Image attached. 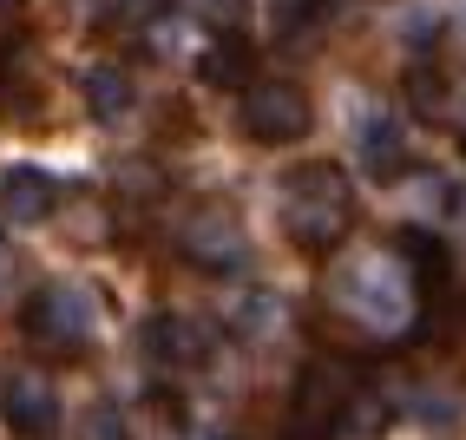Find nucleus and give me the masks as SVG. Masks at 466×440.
I'll list each match as a JSON object with an SVG mask.
<instances>
[{
    "label": "nucleus",
    "instance_id": "nucleus-4",
    "mask_svg": "<svg viewBox=\"0 0 466 440\" xmlns=\"http://www.w3.org/2000/svg\"><path fill=\"white\" fill-rule=\"evenodd\" d=\"M177 250L198 270L230 276V270H243V257H250V237H243V217L230 204H198V210H184V224H177Z\"/></svg>",
    "mask_w": 466,
    "mask_h": 440
},
{
    "label": "nucleus",
    "instance_id": "nucleus-1",
    "mask_svg": "<svg viewBox=\"0 0 466 440\" xmlns=\"http://www.w3.org/2000/svg\"><path fill=\"white\" fill-rule=\"evenodd\" d=\"M276 217H283V230L296 250H335L341 237H349L355 224V184L341 165H296L283 178V204H276Z\"/></svg>",
    "mask_w": 466,
    "mask_h": 440
},
{
    "label": "nucleus",
    "instance_id": "nucleus-16",
    "mask_svg": "<svg viewBox=\"0 0 466 440\" xmlns=\"http://www.w3.org/2000/svg\"><path fill=\"white\" fill-rule=\"evenodd\" d=\"M414 106H420V112L441 106V79H433V67H420V73H414Z\"/></svg>",
    "mask_w": 466,
    "mask_h": 440
},
{
    "label": "nucleus",
    "instance_id": "nucleus-20",
    "mask_svg": "<svg viewBox=\"0 0 466 440\" xmlns=\"http://www.w3.org/2000/svg\"><path fill=\"white\" fill-rule=\"evenodd\" d=\"M460 138H466V125H460Z\"/></svg>",
    "mask_w": 466,
    "mask_h": 440
},
{
    "label": "nucleus",
    "instance_id": "nucleus-6",
    "mask_svg": "<svg viewBox=\"0 0 466 440\" xmlns=\"http://www.w3.org/2000/svg\"><path fill=\"white\" fill-rule=\"evenodd\" d=\"M53 204H59L53 171H40V165H7L0 171V224L26 230V224H40V217H53Z\"/></svg>",
    "mask_w": 466,
    "mask_h": 440
},
{
    "label": "nucleus",
    "instance_id": "nucleus-2",
    "mask_svg": "<svg viewBox=\"0 0 466 440\" xmlns=\"http://www.w3.org/2000/svg\"><path fill=\"white\" fill-rule=\"evenodd\" d=\"M414 290H420L414 270H394V257H355V263L335 270V302L349 309L355 322L381 329V335L408 329V316H414Z\"/></svg>",
    "mask_w": 466,
    "mask_h": 440
},
{
    "label": "nucleus",
    "instance_id": "nucleus-10",
    "mask_svg": "<svg viewBox=\"0 0 466 440\" xmlns=\"http://www.w3.org/2000/svg\"><path fill=\"white\" fill-rule=\"evenodd\" d=\"M86 112L92 118H126L132 112V73L126 67H86Z\"/></svg>",
    "mask_w": 466,
    "mask_h": 440
},
{
    "label": "nucleus",
    "instance_id": "nucleus-12",
    "mask_svg": "<svg viewBox=\"0 0 466 440\" xmlns=\"http://www.w3.org/2000/svg\"><path fill=\"white\" fill-rule=\"evenodd\" d=\"M198 73L210 86H243V73H250V46H243V34H217L198 59Z\"/></svg>",
    "mask_w": 466,
    "mask_h": 440
},
{
    "label": "nucleus",
    "instance_id": "nucleus-13",
    "mask_svg": "<svg viewBox=\"0 0 466 440\" xmlns=\"http://www.w3.org/2000/svg\"><path fill=\"white\" fill-rule=\"evenodd\" d=\"M381 421H388V401H375L368 388H355L349 414H341V440H368V434H381Z\"/></svg>",
    "mask_w": 466,
    "mask_h": 440
},
{
    "label": "nucleus",
    "instance_id": "nucleus-14",
    "mask_svg": "<svg viewBox=\"0 0 466 440\" xmlns=\"http://www.w3.org/2000/svg\"><path fill=\"white\" fill-rule=\"evenodd\" d=\"M79 440H132V427H126V414H118L112 401H92L79 414Z\"/></svg>",
    "mask_w": 466,
    "mask_h": 440
},
{
    "label": "nucleus",
    "instance_id": "nucleus-19",
    "mask_svg": "<svg viewBox=\"0 0 466 440\" xmlns=\"http://www.w3.org/2000/svg\"><path fill=\"white\" fill-rule=\"evenodd\" d=\"M210 440H237V434H210Z\"/></svg>",
    "mask_w": 466,
    "mask_h": 440
},
{
    "label": "nucleus",
    "instance_id": "nucleus-17",
    "mask_svg": "<svg viewBox=\"0 0 466 440\" xmlns=\"http://www.w3.org/2000/svg\"><path fill=\"white\" fill-rule=\"evenodd\" d=\"M204 14H217V34H237V20H243V0H204Z\"/></svg>",
    "mask_w": 466,
    "mask_h": 440
},
{
    "label": "nucleus",
    "instance_id": "nucleus-18",
    "mask_svg": "<svg viewBox=\"0 0 466 440\" xmlns=\"http://www.w3.org/2000/svg\"><path fill=\"white\" fill-rule=\"evenodd\" d=\"M14 276V250H7V237H0V282Z\"/></svg>",
    "mask_w": 466,
    "mask_h": 440
},
{
    "label": "nucleus",
    "instance_id": "nucleus-9",
    "mask_svg": "<svg viewBox=\"0 0 466 440\" xmlns=\"http://www.w3.org/2000/svg\"><path fill=\"white\" fill-rule=\"evenodd\" d=\"M0 414H7V427H20L26 440H40V434H53V421H59V401H53L46 382L14 374V382L0 388Z\"/></svg>",
    "mask_w": 466,
    "mask_h": 440
},
{
    "label": "nucleus",
    "instance_id": "nucleus-7",
    "mask_svg": "<svg viewBox=\"0 0 466 440\" xmlns=\"http://www.w3.org/2000/svg\"><path fill=\"white\" fill-rule=\"evenodd\" d=\"M355 151H361L368 178L394 184V171L408 165V132H400V118H394V112H368V118L355 125Z\"/></svg>",
    "mask_w": 466,
    "mask_h": 440
},
{
    "label": "nucleus",
    "instance_id": "nucleus-5",
    "mask_svg": "<svg viewBox=\"0 0 466 440\" xmlns=\"http://www.w3.org/2000/svg\"><path fill=\"white\" fill-rule=\"evenodd\" d=\"M243 132H250L257 145H296L309 125H316V112H309V92L296 79H257L243 86Z\"/></svg>",
    "mask_w": 466,
    "mask_h": 440
},
{
    "label": "nucleus",
    "instance_id": "nucleus-3",
    "mask_svg": "<svg viewBox=\"0 0 466 440\" xmlns=\"http://www.w3.org/2000/svg\"><path fill=\"white\" fill-rule=\"evenodd\" d=\"M92 329H99V309H92V296L79 282H46V290L26 302V335H34L40 349L73 355V349L92 342Z\"/></svg>",
    "mask_w": 466,
    "mask_h": 440
},
{
    "label": "nucleus",
    "instance_id": "nucleus-11",
    "mask_svg": "<svg viewBox=\"0 0 466 440\" xmlns=\"http://www.w3.org/2000/svg\"><path fill=\"white\" fill-rule=\"evenodd\" d=\"M394 250L408 257V270H414L420 290H441V282H447V243L433 237V230H400Z\"/></svg>",
    "mask_w": 466,
    "mask_h": 440
},
{
    "label": "nucleus",
    "instance_id": "nucleus-8",
    "mask_svg": "<svg viewBox=\"0 0 466 440\" xmlns=\"http://www.w3.org/2000/svg\"><path fill=\"white\" fill-rule=\"evenodd\" d=\"M145 355L165 362V368H191V362L210 355V335H204V322H191V316H151V322H145Z\"/></svg>",
    "mask_w": 466,
    "mask_h": 440
},
{
    "label": "nucleus",
    "instance_id": "nucleus-15",
    "mask_svg": "<svg viewBox=\"0 0 466 440\" xmlns=\"http://www.w3.org/2000/svg\"><path fill=\"white\" fill-rule=\"evenodd\" d=\"M158 7H165V0H106V14H112V20H126V26L158 20Z\"/></svg>",
    "mask_w": 466,
    "mask_h": 440
}]
</instances>
